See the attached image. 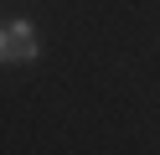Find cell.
<instances>
[{"label": "cell", "instance_id": "6da1fadb", "mask_svg": "<svg viewBox=\"0 0 160 155\" xmlns=\"http://www.w3.org/2000/svg\"><path fill=\"white\" fill-rule=\"evenodd\" d=\"M0 57L5 62H36L42 57V36H36L31 21H21V16L5 21V31H0Z\"/></svg>", "mask_w": 160, "mask_h": 155}]
</instances>
